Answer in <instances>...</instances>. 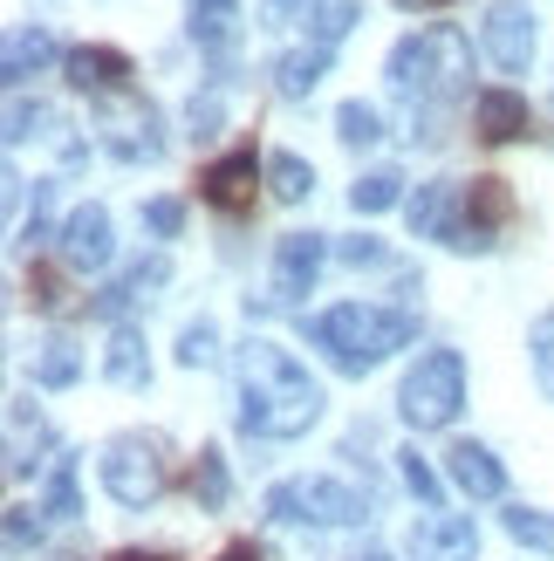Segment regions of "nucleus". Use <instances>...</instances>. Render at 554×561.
<instances>
[{
    "mask_svg": "<svg viewBox=\"0 0 554 561\" xmlns=\"http://www.w3.org/2000/svg\"><path fill=\"white\" fill-rule=\"evenodd\" d=\"M336 254H343L349 267H377V261H383V247H377V240L363 233V240H343V247H336Z\"/></svg>",
    "mask_w": 554,
    "mask_h": 561,
    "instance_id": "obj_40",
    "label": "nucleus"
},
{
    "mask_svg": "<svg viewBox=\"0 0 554 561\" xmlns=\"http://www.w3.org/2000/svg\"><path fill=\"white\" fill-rule=\"evenodd\" d=\"M315 8L322 0H261V27H281V21H301V14L315 21Z\"/></svg>",
    "mask_w": 554,
    "mask_h": 561,
    "instance_id": "obj_36",
    "label": "nucleus"
},
{
    "mask_svg": "<svg viewBox=\"0 0 554 561\" xmlns=\"http://www.w3.org/2000/svg\"><path fill=\"white\" fill-rule=\"evenodd\" d=\"M185 27H192V42H199V48L227 55V48H233V35H240V0H192Z\"/></svg>",
    "mask_w": 554,
    "mask_h": 561,
    "instance_id": "obj_19",
    "label": "nucleus"
},
{
    "mask_svg": "<svg viewBox=\"0 0 554 561\" xmlns=\"http://www.w3.org/2000/svg\"><path fill=\"white\" fill-rule=\"evenodd\" d=\"M48 192H55V185H35V213L21 219V247H42V240H48Z\"/></svg>",
    "mask_w": 554,
    "mask_h": 561,
    "instance_id": "obj_38",
    "label": "nucleus"
},
{
    "mask_svg": "<svg viewBox=\"0 0 554 561\" xmlns=\"http://www.w3.org/2000/svg\"><path fill=\"white\" fill-rule=\"evenodd\" d=\"M309 335H315V350H328L336 370L363 377V370H377L391 350H404L411 335H418V316H404V308H370V301H343V308H328V316H315Z\"/></svg>",
    "mask_w": 554,
    "mask_h": 561,
    "instance_id": "obj_2",
    "label": "nucleus"
},
{
    "mask_svg": "<svg viewBox=\"0 0 554 561\" xmlns=\"http://www.w3.org/2000/svg\"><path fill=\"white\" fill-rule=\"evenodd\" d=\"M227 493H233V480H227V453H219V445H206L199 466H192V500H199L206 514H219V507H227Z\"/></svg>",
    "mask_w": 554,
    "mask_h": 561,
    "instance_id": "obj_25",
    "label": "nucleus"
},
{
    "mask_svg": "<svg viewBox=\"0 0 554 561\" xmlns=\"http://www.w3.org/2000/svg\"><path fill=\"white\" fill-rule=\"evenodd\" d=\"M164 280H172V261H164V254L137 261L130 274H117V280H109L103 295H90V316H124L130 301H151V288H164Z\"/></svg>",
    "mask_w": 554,
    "mask_h": 561,
    "instance_id": "obj_16",
    "label": "nucleus"
},
{
    "mask_svg": "<svg viewBox=\"0 0 554 561\" xmlns=\"http://www.w3.org/2000/svg\"><path fill=\"white\" fill-rule=\"evenodd\" d=\"M109 254H117V240H109V213L90 199V206H76L69 219H62V261L76 267V274H96V267H109Z\"/></svg>",
    "mask_w": 554,
    "mask_h": 561,
    "instance_id": "obj_9",
    "label": "nucleus"
},
{
    "mask_svg": "<svg viewBox=\"0 0 554 561\" xmlns=\"http://www.w3.org/2000/svg\"><path fill=\"white\" fill-rule=\"evenodd\" d=\"M192 137H219V96H192Z\"/></svg>",
    "mask_w": 554,
    "mask_h": 561,
    "instance_id": "obj_39",
    "label": "nucleus"
},
{
    "mask_svg": "<svg viewBox=\"0 0 554 561\" xmlns=\"http://www.w3.org/2000/svg\"><path fill=\"white\" fill-rule=\"evenodd\" d=\"M397 96H459L465 82H473V42L459 35V27H418V35H404L391 48V62H383Z\"/></svg>",
    "mask_w": 554,
    "mask_h": 561,
    "instance_id": "obj_3",
    "label": "nucleus"
},
{
    "mask_svg": "<svg viewBox=\"0 0 554 561\" xmlns=\"http://www.w3.org/2000/svg\"><path fill=\"white\" fill-rule=\"evenodd\" d=\"M212 356H219V335H212L206 322H192V329L178 335V363H185V370H206Z\"/></svg>",
    "mask_w": 554,
    "mask_h": 561,
    "instance_id": "obj_32",
    "label": "nucleus"
},
{
    "mask_svg": "<svg viewBox=\"0 0 554 561\" xmlns=\"http://www.w3.org/2000/svg\"><path fill=\"white\" fill-rule=\"evenodd\" d=\"M103 377H109V383H124V390H137V383L151 377V363H145V335H137V329H109Z\"/></svg>",
    "mask_w": 554,
    "mask_h": 561,
    "instance_id": "obj_22",
    "label": "nucleus"
},
{
    "mask_svg": "<svg viewBox=\"0 0 554 561\" xmlns=\"http://www.w3.org/2000/svg\"><path fill=\"white\" fill-rule=\"evenodd\" d=\"M336 137H343V145H377V137H383V117H377L370 103H343V110H336Z\"/></svg>",
    "mask_w": 554,
    "mask_h": 561,
    "instance_id": "obj_29",
    "label": "nucleus"
},
{
    "mask_svg": "<svg viewBox=\"0 0 554 561\" xmlns=\"http://www.w3.org/2000/svg\"><path fill=\"white\" fill-rule=\"evenodd\" d=\"M48 445V425H42V411H27V398L8 404V480H27L35 472V453Z\"/></svg>",
    "mask_w": 554,
    "mask_h": 561,
    "instance_id": "obj_18",
    "label": "nucleus"
},
{
    "mask_svg": "<svg viewBox=\"0 0 554 561\" xmlns=\"http://www.w3.org/2000/svg\"><path fill=\"white\" fill-rule=\"evenodd\" d=\"M82 377V350L69 343V335H48V343L35 350V383L42 390H69Z\"/></svg>",
    "mask_w": 554,
    "mask_h": 561,
    "instance_id": "obj_24",
    "label": "nucleus"
},
{
    "mask_svg": "<svg viewBox=\"0 0 554 561\" xmlns=\"http://www.w3.org/2000/svg\"><path fill=\"white\" fill-rule=\"evenodd\" d=\"M356 561H391V554H356Z\"/></svg>",
    "mask_w": 554,
    "mask_h": 561,
    "instance_id": "obj_44",
    "label": "nucleus"
},
{
    "mask_svg": "<svg viewBox=\"0 0 554 561\" xmlns=\"http://www.w3.org/2000/svg\"><path fill=\"white\" fill-rule=\"evenodd\" d=\"M507 219H513L507 185L500 179H473V192H465V247H459V254H486L493 233H500Z\"/></svg>",
    "mask_w": 554,
    "mask_h": 561,
    "instance_id": "obj_12",
    "label": "nucleus"
},
{
    "mask_svg": "<svg viewBox=\"0 0 554 561\" xmlns=\"http://www.w3.org/2000/svg\"><path fill=\"white\" fill-rule=\"evenodd\" d=\"M322 233H288L281 247H274V301H301L315 288V274H322Z\"/></svg>",
    "mask_w": 554,
    "mask_h": 561,
    "instance_id": "obj_10",
    "label": "nucleus"
},
{
    "mask_svg": "<svg viewBox=\"0 0 554 561\" xmlns=\"http://www.w3.org/2000/svg\"><path fill=\"white\" fill-rule=\"evenodd\" d=\"M404 14H438V8H452V0H397Z\"/></svg>",
    "mask_w": 554,
    "mask_h": 561,
    "instance_id": "obj_41",
    "label": "nucleus"
},
{
    "mask_svg": "<svg viewBox=\"0 0 554 561\" xmlns=\"http://www.w3.org/2000/svg\"><path fill=\"white\" fill-rule=\"evenodd\" d=\"M446 466H452V486L465 493V500H500L507 493V466L486 453V445H473V438H459L452 453H446Z\"/></svg>",
    "mask_w": 554,
    "mask_h": 561,
    "instance_id": "obj_15",
    "label": "nucleus"
},
{
    "mask_svg": "<svg viewBox=\"0 0 554 561\" xmlns=\"http://www.w3.org/2000/svg\"><path fill=\"white\" fill-rule=\"evenodd\" d=\"M322 417V383L288 350L246 343L240 350V425L254 438H301Z\"/></svg>",
    "mask_w": 554,
    "mask_h": 561,
    "instance_id": "obj_1",
    "label": "nucleus"
},
{
    "mask_svg": "<svg viewBox=\"0 0 554 561\" xmlns=\"http://www.w3.org/2000/svg\"><path fill=\"white\" fill-rule=\"evenodd\" d=\"M507 535H513L520 548H554V527H547L534 507H507Z\"/></svg>",
    "mask_w": 554,
    "mask_h": 561,
    "instance_id": "obj_31",
    "label": "nucleus"
},
{
    "mask_svg": "<svg viewBox=\"0 0 554 561\" xmlns=\"http://www.w3.org/2000/svg\"><path fill=\"white\" fill-rule=\"evenodd\" d=\"M356 21H363V8H356V0H322L309 27H315V42H322V48H336V42L349 35V27H356Z\"/></svg>",
    "mask_w": 554,
    "mask_h": 561,
    "instance_id": "obj_28",
    "label": "nucleus"
},
{
    "mask_svg": "<svg viewBox=\"0 0 554 561\" xmlns=\"http://www.w3.org/2000/svg\"><path fill=\"white\" fill-rule=\"evenodd\" d=\"M62 69H69L76 90H90V96H124L130 90V55H117V48H69Z\"/></svg>",
    "mask_w": 554,
    "mask_h": 561,
    "instance_id": "obj_14",
    "label": "nucleus"
},
{
    "mask_svg": "<svg viewBox=\"0 0 554 561\" xmlns=\"http://www.w3.org/2000/svg\"><path fill=\"white\" fill-rule=\"evenodd\" d=\"M219 561H261V554H254V548H246V541H233V548H227V554H219Z\"/></svg>",
    "mask_w": 554,
    "mask_h": 561,
    "instance_id": "obj_42",
    "label": "nucleus"
},
{
    "mask_svg": "<svg viewBox=\"0 0 554 561\" xmlns=\"http://www.w3.org/2000/svg\"><path fill=\"white\" fill-rule=\"evenodd\" d=\"M42 514H48V520H76V514H82V500H76V459H55L48 493H42Z\"/></svg>",
    "mask_w": 554,
    "mask_h": 561,
    "instance_id": "obj_27",
    "label": "nucleus"
},
{
    "mask_svg": "<svg viewBox=\"0 0 554 561\" xmlns=\"http://www.w3.org/2000/svg\"><path fill=\"white\" fill-rule=\"evenodd\" d=\"M27 295H35V308H48V316H55V308H69V295H62V280H55L48 267H35V274H27Z\"/></svg>",
    "mask_w": 554,
    "mask_h": 561,
    "instance_id": "obj_37",
    "label": "nucleus"
},
{
    "mask_svg": "<svg viewBox=\"0 0 554 561\" xmlns=\"http://www.w3.org/2000/svg\"><path fill=\"white\" fill-rule=\"evenodd\" d=\"M267 514L274 520H315V527H356V520H370V500L343 486V480H281L267 493Z\"/></svg>",
    "mask_w": 554,
    "mask_h": 561,
    "instance_id": "obj_6",
    "label": "nucleus"
},
{
    "mask_svg": "<svg viewBox=\"0 0 554 561\" xmlns=\"http://www.w3.org/2000/svg\"><path fill=\"white\" fill-rule=\"evenodd\" d=\"M145 227H151L158 240H172V233L185 227V206H178V199H151V206H145Z\"/></svg>",
    "mask_w": 554,
    "mask_h": 561,
    "instance_id": "obj_35",
    "label": "nucleus"
},
{
    "mask_svg": "<svg viewBox=\"0 0 554 561\" xmlns=\"http://www.w3.org/2000/svg\"><path fill=\"white\" fill-rule=\"evenodd\" d=\"M397 472H404V486L418 493L425 507H438V493H446V486H438V472H431V466H425L418 453H397Z\"/></svg>",
    "mask_w": 554,
    "mask_h": 561,
    "instance_id": "obj_33",
    "label": "nucleus"
},
{
    "mask_svg": "<svg viewBox=\"0 0 554 561\" xmlns=\"http://www.w3.org/2000/svg\"><path fill=\"white\" fill-rule=\"evenodd\" d=\"M349 206L356 213H391V206H404V179L397 172H363L349 185Z\"/></svg>",
    "mask_w": 554,
    "mask_h": 561,
    "instance_id": "obj_26",
    "label": "nucleus"
},
{
    "mask_svg": "<svg viewBox=\"0 0 554 561\" xmlns=\"http://www.w3.org/2000/svg\"><path fill=\"white\" fill-rule=\"evenodd\" d=\"M117 561H172V554H145V548H124Z\"/></svg>",
    "mask_w": 554,
    "mask_h": 561,
    "instance_id": "obj_43",
    "label": "nucleus"
},
{
    "mask_svg": "<svg viewBox=\"0 0 554 561\" xmlns=\"http://www.w3.org/2000/svg\"><path fill=\"white\" fill-rule=\"evenodd\" d=\"M404 219L418 240H446V247H465V192L452 179H431L404 199Z\"/></svg>",
    "mask_w": 554,
    "mask_h": 561,
    "instance_id": "obj_7",
    "label": "nucleus"
},
{
    "mask_svg": "<svg viewBox=\"0 0 554 561\" xmlns=\"http://www.w3.org/2000/svg\"><path fill=\"white\" fill-rule=\"evenodd\" d=\"M35 541H42V520H35V514H27V507H8V554L21 561V554H27V548H35Z\"/></svg>",
    "mask_w": 554,
    "mask_h": 561,
    "instance_id": "obj_34",
    "label": "nucleus"
},
{
    "mask_svg": "<svg viewBox=\"0 0 554 561\" xmlns=\"http://www.w3.org/2000/svg\"><path fill=\"white\" fill-rule=\"evenodd\" d=\"M473 124L486 145H513V137H528V96H513V90H480L473 96Z\"/></svg>",
    "mask_w": 554,
    "mask_h": 561,
    "instance_id": "obj_17",
    "label": "nucleus"
},
{
    "mask_svg": "<svg viewBox=\"0 0 554 561\" xmlns=\"http://www.w3.org/2000/svg\"><path fill=\"white\" fill-rule=\"evenodd\" d=\"M261 179H267V192L281 206H301L315 192V164H301L295 151H267V164H261Z\"/></svg>",
    "mask_w": 554,
    "mask_h": 561,
    "instance_id": "obj_23",
    "label": "nucleus"
},
{
    "mask_svg": "<svg viewBox=\"0 0 554 561\" xmlns=\"http://www.w3.org/2000/svg\"><path fill=\"white\" fill-rule=\"evenodd\" d=\"M322 76H328V48H322V42H309V48H288L281 62H274V90L301 103V96H309Z\"/></svg>",
    "mask_w": 554,
    "mask_h": 561,
    "instance_id": "obj_21",
    "label": "nucleus"
},
{
    "mask_svg": "<svg viewBox=\"0 0 554 561\" xmlns=\"http://www.w3.org/2000/svg\"><path fill=\"white\" fill-rule=\"evenodd\" d=\"M96 472H103V493L117 500V507H151V500L172 486L164 445H158V438H137V432L109 438V445H103V459H96Z\"/></svg>",
    "mask_w": 554,
    "mask_h": 561,
    "instance_id": "obj_5",
    "label": "nucleus"
},
{
    "mask_svg": "<svg viewBox=\"0 0 554 561\" xmlns=\"http://www.w3.org/2000/svg\"><path fill=\"white\" fill-rule=\"evenodd\" d=\"M199 199L219 206V213H240L246 199H254V151H227V158H212L206 172H199Z\"/></svg>",
    "mask_w": 554,
    "mask_h": 561,
    "instance_id": "obj_13",
    "label": "nucleus"
},
{
    "mask_svg": "<svg viewBox=\"0 0 554 561\" xmlns=\"http://www.w3.org/2000/svg\"><path fill=\"white\" fill-rule=\"evenodd\" d=\"M528 363H534V383L554 398V316H541V322L528 329Z\"/></svg>",
    "mask_w": 554,
    "mask_h": 561,
    "instance_id": "obj_30",
    "label": "nucleus"
},
{
    "mask_svg": "<svg viewBox=\"0 0 554 561\" xmlns=\"http://www.w3.org/2000/svg\"><path fill=\"white\" fill-rule=\"evenodd\" d=\"M55 62V35L48 27H21V35H8V62H0V76H8V90H21L27 76H42Z\"/></svg>",
    "mask_w": 554,
    "mask_h": 561,
    "instance_id": "obj_20",
    "label": "nucleus"
},
{
    "mask_svg": "<svg viewBox=\"0 0 554 561\" xmlns=\"http://www.w3.org/2000/svg\"><path fill=\"white\" fill-rule=\"evenodd\" d=\"M465 404V356L459 350H425L411 363V377L397 390V411L411 432H446Z\"/></svg>",
    "mask_w": 554,
    "mask_h": 561,
    "instance_id": "obj_4",
    "label": "nucleus"
},
{
    "mask_svg": "<svg viewBox=\"0 0 554 561\" xmlns=\"http://www.w3.org/2000/svg\"><path fill=\"white\" fill-rule=\"evenodd\" d=\"M480 42H486V55L507 76H520V69H528V55H534V8H528V0H493Z\"/></svg>",
    "mask_w": 554,
    "mask_h": 561,
    "instance_id": "obj_8",
    "label": "nucleus"
},
{
    "mask_svg": "<svg viewBox=\"0 0 554 561\" xmlns=\"http://www.w3.org/2000/svg\"><path fill=\"white\" fill-rule=\"evenodd\" d=\"M411 561H480V535L459 514H431L411 527Z\"/></svg>",
    "mask_w": 554,
    "mask_h": 561,
    "instance_id": "obj_11",
    "label": "nucleus"
}]
</instances>
